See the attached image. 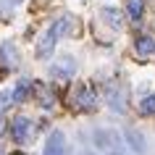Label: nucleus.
<instances>
[{
    "label": "nucleus",
    "mask_w": 155,
    "mask_h": 155,
    "mask_svg": "<svg viewBox=\"0 0 155 155\" xmlns=\"http://www.w3.org/2000/svg\"><path fill=\"white\" fill-rule=\"evenodd\" d=\"M76 74V63H74V58H61L58 63L50 66V79L58 84H66L71 82V76Z\"/></svg>",
    "instance_id": "nucleus-1"
},
{
    "label": "nucleus",
    "mask_w": 155,
    "mask_h": 155,
    "mask_svg": "<svg viewBox=\"0 0 155 155\" xmlns=\"http://www.w3.org/2000/svg\"><path fill=\"white\" fill-rule=\"evenodd\" d=\"M11 134H13V139H16L18 145H26V142H32V137H34V124L29 121L26 116H18V118H13Z\"/></svg>",
    "instance_id": "nucleus-2"
},
{
    "label": "nucleus",
    "mask_w": 155,
    "mask_h": 155,
    "mask_svg": "<svg viewBox=\"0 0 155 155\" xmlns=\"http://www.w3.org/2000/svg\"><path fill=\"white\" fill-rule=\"evenodd\" d=\"M105 103L110 105L113 113H124V110H126V92H124L118 84H108L105 87Z\"/></svg>",
    "instance_id": "nucleus-3"
},
{
    "label": "nucleus",
    "mask_w": 155,
    "mask_h": 155,
    "mask_svg": "<svg viewBox=\"0 0 155 155\" xmlns=\"http://www.w3.org/2000/svg\"><path fill=\"white\" fill-rule=\"evenodd\" d=\"M74 105L82 108V110H92V108L97 105V95H95V90H92L90 84H79V87H76Z\"/></svg>",
    "instance_id": "nucleus-4"
},
{
    "label": "nucleus",
    "mask_w": 155,
    "mask_h": 155,
    "mask_svg": "<svg viewBox=\"0 0 155 155\" xmlns=\"http://www.w3.org/2000/svg\"><path fill=\"white\" fill-rule=\"evenodd\" d=\"M66 153V137L63 131H50L48 142L42 147V155H63Z\"/></svg>",
    "instance_id": "nucleus-5"
},
{
    "label": "nucleus",
    "mask_w": 155,
    "mask_h": 155,
    "mask_svg": "<svg viewBox=\"0 0 155 155\" xmlns=\"http://www.w3.org/2000/svg\"><path fill=\"white\" fill-rule=\"evenodd\" d=\"M134 53L139 58H153L155 55V34H139L134 42Z\"/></svg>",
    "instance_id": "nucleus-6"
},
{
    "label": "nucleus",
    "mask_w": 155,
    "mask_h": 155,
    "mask_svg": "<svg viewBox=\"0 0 155 155\" xmlns=\"http://www.w3.org/2000/svg\"><path fill=\"white\" fill-rule=\"evenodd\" d=\"M0 63L5 68H16L18 66V50H16L13 42H3L0 45Z\"/></svg>",
    "instance_id": "nucleus-7"
},
{
    "label": "nucleus",
    "mask_w": 155,
    "mask_h": 155,
    "mask_svg": "<svg viewBox=\"0 0 155 155\" xmlns=\"http://www.w3.org/2000/svg\"><path fill=\"white\" fill-rule=\"evenodd\" d=\"M124 139H126V145H129L134 153H145V150H147L145 137H142L137 129H126V131H124Z\"/></svg>",
    "instance_id": "nucleus-8"
},
{
    "label": "nucleus",
    "mask_w": 155,
    "mask_h": 155,
    "mask_svg": "<svg viewBox=\"0 0 155 155\" xmlns=\"http://www.w3.org/2000/svg\"><path fill=\"white\" fill-rule=\"evenodd\" d=\"M55 40H58V34L53 32V29H48L45 37L37 42V55H40V58H48L50 53H53V48H55Z\"/></svg>",
    "instance_id": "nucleus-9"
},
{
    "label": "nucleus",
    "mask_w": 155,
    "mask_h": 155,
    "mask_svg": "<svg viewBox=\"0 0 155 155\" xmlns=\"http://www.w3.org/2000/svg\"><path fill=\"white\" fill-rule=\"evenodd\" d=\"M34 84L29 82V79H18L16 87H13V103H24L26 97H29V92H32Z\"/></svg>",
    "instance_id": "nucleus-10"
},
{
    "label": "nucleus",
    "mask_w": 155,
    "mask_h": 155,
    "mask_svg": "<svg viewBox=\"0 0 155 155\" xmlns=\"http://www.w3.org/2000/svg\"><path fill=\"white\" fill-rule=\"evenodd\" d=\"M103 18L108 21L110 29H121L124 26V13L118 8H103Z\"/></svg>",
    "instance_id": "nucleus-11"
},
{
    "label": "nucleus",
    "mask_w": 155,
    "mask_h": 155,
    "mask_svg": "<svg viewBox=\"0 0 155 155\" xmlns=\"http://www.w3.org/2000/svg\"><path fill=\"white\" fill-rule=\"evenodd\" d=\"M34 90H37V97H40V103L45 108H55V97H53V92H50V87L48 84H34Z\"/></svg>",
    "instance_id": "nucleus-12"
},
{
    "label": "nucleus",
    "mask_w": 155,
    "mask_h": 155,
    "mask_svg": "<svg viewBox=\"0 0 155 155\" xmlns=\"http://www.w3.org/2000/svg\"><path fill=\"white\" fill-rule=\"evenodd\" d=\"M126 11H129L131 21H139L142 18V11H145V0H129L126 3Z\"/></svg>",
    "instance_id": "nucleus-13"
},
{
    "label": "nucleus",
    "mask_w": 155,
    "mask_h": 155,
    "mask_svg": "<svg viewBox=\"0 0 155 155\" xmlns=\"http://www.w3.org/2000/svg\"><path fill=\"white\" fill-rule=\"evenodd\" d=\"M68 26H71V16H61V18H55V24L50 26V29H53L58 37H63V34L68 32Z\"/></svg>",
    "instance_id": "nucleus-14"
},
{
    "label": "nucleus",
    "mask_w": 155,
    "mask_h": 155,
    "mask_svg": "<svg viewBox=\"0 0 155 155\" xmlns=\"http://www.w3.org/2000/svg\"><path fill=\"white\" fill-rule=\"evenodd\" d=\"M139 113H142V116H155V95L142 97V103H139Z\"/></svg>",
    "instance_id": "nucleus-15"
},
{
    "label": "nucleus",
    "mask_w": 155,
    "mask_h": 155,
    "mask_svg": "<svg viewBox=\"0 0 155 155\" xmlns=\"http://www.w3.org/2000/svg\"><path fill=\"white\" fill-rule=\"evenodd\" d=\"M11 103H13V92L11 90H0V110H5Z\"/></svg>",
    "instance_id": "nucleus-16"
},
{
    "label": "nucleus",
    "mask_w": 155,
    "mask_h": 155,
    "mask_svg": "<svg viewBox=\"0 0 155 155\" xmlns=\"http://www.w3.org/2000/svg\"><path fill=\"white\" fill-rule=\"evenodd\" d=\"M5 131V121H3V116H0V134Z\"/></svg>",
    "instance_id": "nucleus-17"
},
{
    "label": "nucleus",
    "mask_w": 155,
    "mask_h": 155,
    "mask_svg": "<svg viewBox=\"0 0 155 155\" xmlns=\"http://www.w3.org/2000/svg\"><path fill=\"white\" fill-rule=\"evenodd\" d=\"M8 3H11V5H18V3H21V0H8Z\"/></svg>",
    "instance_id": "nucleus-18"
}]
</instances>
